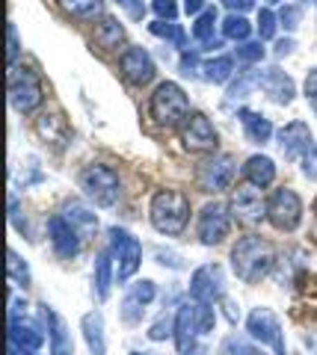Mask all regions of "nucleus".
<instances>
[{
  "instance_id": "nucleus-11",
  "label": "nucleus",
  "mask_w": 317,
  "mask_h": 355,
  "mask_svg": "<svg viewBox=\"0 0 317 355\" xmlns=\"http://www.w3.org/2000/svg\"><path fill=\"white\" fill-rule=\"evenodd\" d=\"M228 210H232V216L240 222V225H258L261 219H267V202L264 196L258 193V187H237V193L232 196V202H228Z\"/></svg>"
},
{
  "instance_id": "nucleus-6",
  "label": "nucleus",
  "mask_w": 317,
  "mask_h": 355,
  "mask_svg": "<svg viewBox=\"0 0 317 355\" xmlns=\"http://www.w3.org/2000/svg\"><path fill=\"white\" fill-rule=\"evenodd\" d=\"M246 331L249 338L258 340L261 347H270L276 355H288L285 349V331H282L279 317L270 308H252L246 317Z\"/></svg>"
},
{
  "instance_id": "nucleus-34",
  "label": "nucleus",
  "mask_w": 317,
  "mask_h": 355,
  "mask_svg": "<svg viewBox=\"0 0 317 355\" xmlns=\"http://www.w3.org/2000/svg\"><path fill=\"white\" fill-rule=\"evenodd\" d=\"M9 279H12L15 284L21 287H27L30 284V270H27V263L21 261V254L9 249Z\"/></svg>"
},
{
  "instance_id": "nucleus-15",
  "label": "nucleus",
  "mask_w": 317,
  "mask_h": 355,
  "mask_svg": "<svg viewBox=\"0 0 317 355\" xmlns=\"http://www.w3.org/2000/svg\"><path fill=\"white\" fill-rule=\"evenodd\" d=\"M119 69H122L125 80L134 83V86H146L155 80V60L146 48H128L119 60Z\"/></svg>"
},
{
  "instance_id": "nucleus-27",
  "label": "nucleus",
  "mask_w": 317,
  "mask_h": 355,
  "mask_svg": "<svg viewBox=\"0 0 317 355\" xmlns=\"http://www.w3.org/2000/svg\"><path fill=\"white\" fill-rule=\"evenodd\" d=\"M95 42L101 44L104 51H116L119 44L125 42V27L119 24L116 18H104L101 24H98V30H95Z\"/></svg>"
},
{
  "instance_id": "nucleus-10",
  "label": "nucleus",
  "mask_w": 317,
  "mask_h": 355,
  "mask_svg": "<svg viewBox=\"0 0 317 355\" xmlns=\"http://www.w3.org/2000/svg\"><path fill=\"white\" fill-rule=\"evenodd\" d=\"M237 172V163L232 154H214L207 163L199 166V175H196V184H199L202 193H223L232 187Z\"/></svg>"
},
{
  "instance_id": "nucleus-39",
  "label": "nucleus",
  "mask_w": 317,
  "mask_h": 355,
  "mask_svg": "<svg viewBox=\"0 0 317 355\" xmlns=\"http://www.w3.org/2000/svg\"><path fill=\"white\" fill-rule=\"evenodd\" d=\"M279 21H282V27H285L288 33H293L300 27V21H302V12H300V6H285L279 12Z\"/></svg>"
},
{
  "instance_id": "nucleus-3",
  "label": "nucleus",
  "mask_w": 317,
  "mask_h": 355,
  "mask_svg": "<svg viewBox=\"0 0 317 355\" xmlns=\"http://www.w3.org/2000/svg\"><path fill=\"white\" fill-rule=\"evenodd\" d=\"M148 110H151V119H155L160 128H178L181 121L190 119V98L178 83L163 80L155 89V95H151Z\"/></svg>"
},
{
  "instance_id": "nucleus-50",
  "label": "nucleus",
  "mask_w": 317,
  "mask_h": 355,
  "mask_svg": "<svg viewBox=\"0 0 317 355\" xmlns=\"http://www.w3.org/2000/svg\"><path fill=\"white\" fill-rule=\"evenodd\" d=\"M9 355H39V352H30V349H18V347H12V343H9Z\"/></svg>"
},
{
  "instance_id": "nucleus-19",
  "label": "nucleus",
  "mask_w": 317,
  "mask_h": 355,
  "mask_svg": "<svg viewBox=\"0 0 317 355\" xmlns=\"http://www.w3.org/2000/svg\"><path fill=\"white\" fill-rule=\"evenodd\" d=\"M258 86L267 92L270 101H276L282 107L291 104L293 95H297V86H293V80L282 69H276V65H273V69H264L258 74Z\"/></svg>"
},
{
  "instance_id": "nucleus-7",
  "label": "nucleus",
  "mask_w": 317,
  "mask_h": 355,
  "mask_svg": "<svg viewBox=\"0 0 317 355\" xmlns=\"http://www.w3.org/2000/svg\"><path fill=\"white\" fill-rule=\"evenodd\" d=\"M267 219L279 231H297L302 222V198L291 187H282L267 198Z\"/></svg>"
},
{
  "instance_id": "nucleus-38",
  "label": "nucleus",
  "mask_w": 317,
  "mask_h": 355,
  "mask_svg": "<svg viewBox=\"0 0 317 355\" xmlns=\"http://www.w3.org/2000/svg\"><path fill=\"white\" fill-rule=\"evenodd\" d=\"M276 21H279V18L273 15L270 9H261V12H258V36L264 39V42L276 36Z\"/></svg>"
},
{
  "instance_id": "nucleus-43",
  "label": "nucleus",
  "mask_w": 317,
  "mask_h": 355,
  "mask_svg": "<svg viewBox=\"0 0 317 355\" xmlns=\"http://www.w3.org/2000/svg\"><path fill=\"white\" fill-rule=\"evenodd\" d=\"M302 175L311 178V181L317 178V142H314L309 151H305V157H302Z\"/></svg>"
},
{
  "instance_id": "nucleus-32",
  "label": "nucleus",
  "mask_w": 317,
  "mask_h": 355,
  "mask_svg": "<svg viewBox=\"0 0 317 355\" xmlns=\"http://www.w3.org/2000/svg\"><path fill=\"white\" fill-rule=\"evenodd\" d=\"M148 30L155 33V36H160V39L175 42L178 48H184V44H187V39H184L181 27H178V24H172V21H155V24H148Z\"/></svg>"
},
{
  "instance_id": "nucleus-23",
  "label": "nucleus",
  "mask_w": 317,
  "mask_h": 355,
  "mask_svg": "<svg viewBox=\"0 0 317 355\" xmlns=\"http://www.w3.org/2000/svg\"><path fill=\"white\" fill-rule=\"evenodd\" d=\"M237 119H240V125H243V133H246L249 142H255V146H264V142H270L273 125H270L267 116L252 113V110H240Z\"/></svg>"
},
{
  "instance_id": "nucleus-45",
  "label": "nucleus",
  "mask_w": 317,
  "mask_h": 355,
  "mask_svg": "<svg viewBox=\"0 0 317 355\" xmlns=\"http://www.w3.org/2000/svg\"><path fill=\"white\" fill-rule=\"evenodd\" d=\"M223 3L232 9V12H237V15H243V12H249V9L255 6V0H223Z\"/></svg>"
},
{
  "instance_id": "nucleus-44",
  "label": "nucleus",
  "mask_w": 317,
  "mask_h": 355,
  "mask_svg": "<svg viewBox=\"0 0 317 355\" xmlns=\"http://www.w3.org/2000/svg\"><path fill=\"white\" fill-rule=\"evenodd\" d=\"M305 98H309L311 110L317 113V69H311L309 77H305Z\"/></svg>"
},
{
  "instance_id": "nucleus-48",
  "label": "nucleus",
  "mask_w": 317,
  "mask_h": 355,
  "mask_svg": "<svg viewBox=\"0 0 317 355\" xmlns=\"http://www.w3.org/2000/svg\"><path fill=\"white\" fill-rule=\"evenodd\" d=\"M196 62H199V57H196V53H184V57H181V71L190 74V71L196 69Z\"/></svg>"
},
{
  "instance_id": "nucleus-28",
  "label": "nucleus",
  "mask_w": 317,
  "mask_h": 355,
  "mask_svg": "<svg viewBox=\"0 0 317 355\" xmlns=\"http://www.w3.org/2000/svg\"><path fill=\"white\" fill-rule=\"evenodd\" d=\"M36 130H39V137L42 139H51V142H57V146H62V139L69 137V128H65V121L62 116H39L36 121Z\"/></svg>"
},
{
  "instance_id": "nucleus-33",
  "label": "nucleus",
  "mask_w": 317,
  "mask_h": 355,
  "mask_svg": "<svg viewBox=\"0 0 317 355\" xmlns=\"http://www.w3.org/2000/svg\"><path fill=\"white\" fill-rule=\"evenodd\" d=\"M220 355H261V352H258L246 338L228 335V338L223 340V347H220Z\"/></svg>"
},
{
  "instance_id": "nucleus-42",
  "label": "nucleus",
  "mask_w": 317,
  "mask_h": 355,
  "mask_svg": "<svg viewBox=\"0 0 317 355\" xmlns=\"http://www.w3.org/2000/svg\"><path fill=\"white\" fill-rule=\"evenodd\" d=\"M6 39H9L6 60H9V65H12V69H15V60H18V53H21V44H18V30H15L12 21H9V24H6Z\"/></svg>"
},
{
  "instance_id": "nucleus-5",
  "label": "nucleus",
  "mask_w": 317,
  "mask_h": 355,
  "mask_svg": "<svg viewBox=\"0 0 317 355\" xmlns=\"http://www.w3.org/2000/svg\"><path fill=\"white\" fill-rule=\"evenodd\" d=\"M42 101H45V89H42L39 77L30 69H12V74H9V104L15 113H33L42 107Z\"/></svg>"
},
{
  "instance_id": "nucleus-9",
  "label": "nucleus",
  "mask_w": 317,
  "mask_h": 355,
  "mask_svg": "<svg viewBox=\"0 0 317 355\" xmlns=\"http://www.w3.org/2000/svg\"><path fill=\"white\" fill-rule=\"evenodd\" d=\"M232 231V210L220 202H211L202 207L199 222H196V234L205 246H220V243L228 237Z\"/></svg>"
},
{
  "instance_id": "nucleus-37",
  "label": "nucleus",
  "mask_w": 317,
  "mask_h": 355,
  "mask_svg": "<svg viewBox=\"0 0 317 355\" xmlns=\"http://www.w3.org/2000/svg\"><path fill=\"white\" fill-rule=\"evenodd\" d=\"M130 296L137 299V302H143V305H151V299L157 296V287H155V282H148V279H143V282H137V284H130V291H128Z\"/></svg>"
},
{
  "instance_id": "nucleus-47",
  "label": "nucleus",
  "mask_w": 317,
  "mask_h": 355,
  "mask_svg": "<svg viewBox=\"0 0 317 355\" xmlns=\"http://www.w3.org/2000/svg\"><path fill=\"white\" fill-rule=\"evenodd\" d=\"M128 12H130V18H143V6H139V0H119Z\"/></svg>"
},
{
  "instance_id": "nucleus-14",
  "label": "nucleus",
  "mask_w": 317,
  "mask_h": 355,
  "mask_svg": "<svg viewBox=\"0 0 317 355\" xmlns=\"http://www.w3.org/2000/svg\"><path fill=\"white\" fill-rule=\"evenodd\" d=\"M184 148L187 151H214L216 148V130H214V121L207 119L205 113H190V119L184 121Z\"/></svg>"
},
{
  "instance_id": "nucleus-13",
  "label": "nucleus",
  "mask_w": 317,
  "mask_h": 355,
  "mask_svg": "<svg viewBox=\"0 0 317 355\" xmlns=\"http://www.w3.org/2000/svg\"><path fill=\"white\" fill-rule=\"evenodd\" d=\"M175 347H178L181 355H207V349L199 343L202 331L196 326L193 317V302H184L178 311H175Z\"/></svg>"
},
{
  "instance_id": "nucleus-18",
  "label": "nucleus",
  "mask_w": 317,
  "mask_h": 355,
  "mask_svg": "<svg viewBox=\"0 0 317 355\" xmlns=\"http://www.w3.org/2000/svg\"><path fill=\"white\" fill-rule=\"evenodd\" d=\"M9 343L18 349L39 352L42 343H45V331H42L39 323H33L27 314H15V317H9Z\"/></svg>"
},
{
  "instance_id": "nucleus-53",
  "label": "nucleus",
  "mask_w": 317,
  "mask_h": 355,
  "mask_svg": "<svg viewBox=\"0 0 317 355\" xmlns=\"http://www.w3.org/2000/svg\"><path fill=\"white\" fill-rule=\"evenodd\" d=\"M314 6H317V0H314Z\"/></svg>"
},
{
  "instance_id": "nucleus-12",
  "label": "nucleus",
  "mask_w": 317,
  "mask_h": 355,
  "mask_svg": "<svg viewBox=\"0 0 317 355\" xmlns=\"http://www.w3.org/2000/svg\"><path fill=\"white\" fill-rule=\"evenodd\" d=\"M110 252L119 258V282H128L143 263V246L122 228H110Z\"/></svg>"
},
{
  "instance_id": "nucleus-2",
  "label": "nucleus",
  "mask_w": 317,
  "mask_h": 355,
  "mask_svg": "<svg viewBox=\"0 0 317 355\" xmlns=\"http://www.w3.org/2000/svg\"><path fill=\"white\" fill-rule=\"evenodd\" d=\"M148 219L160 234L178 237L190 222V198L178 190H160V193H155V198H151Z\"/></svg>"
},
{
  "instance_id": "nucleus-24",
  "label": "nucleus",
  "mask_w": 317,
  "mask_h": 355,
  "mask_svg": "<svg viewBox=\"0 0 317 355\" xmlns=\"http://www.w3.org/2000/svg\"><path fill=\"white\" fill-rule=\"evenodd\" d=\"M80 329H83L86 343H89V352L92 355H104L107 343H104V317H101V311H89V314L80 320Z\"/></svg>"
},
{
  "instance_id": "nucleus-30",
  "label": "nucleus",
  "mask_w": 317,
  "mask_h": 355,
  "mask_svg": "<svg viewBox=\"0 0 317 355\" xmlns=\"http://www.w3.org/2000/svg\"><path fill=\"white\" fill-rule=\"evenodd\" d=\"M249 33H252V27H249V21H246L243 15L232 12V15L223 21V36H225V39H232V42H240V44H243V42L249 39Z\"/></svg>"
},
{
  "instance_id": "nucleus-22",
  "label": "nucleus",
  "mask_w": 317,
  "mask_h": 355,
  "mask_svg": "<svg viewBox=\"0 0 317 355\" xmlns=\"http://www.w3.org/2000/svg\"><path fill=\"white\" fill-rule=\"evenodd\" d=\"M243 178L252 187H258V190H264V187H270L276 181V163L270 157H264V154H252L243 166Z\"/></svg>"
},
{
  "instance_id": "nucleus-36",
  "label": "nucleus",
  "mask_w": 317,
  "mask_h": 355,
  "mask_svg": "<svg viewBox=\"0 0 317 355\" xmlns=\"http://www.w3.org/2000/svg\"><path fill=\"white\" fill-rule=\"evenodd\" d=\"M237 60L246 62V65H255L264 60V48H261V42H243L237 48Z\"/></svg>"
},
{
  "instance_id": "nucleus-25",
  "label": "nucleus",
  "mask_w": 317,
  "mask_h": 355,
  "mask_svg": "<svg viewBox=\"0 0 317 355\" xmlns=\"http://www.w3.org/2000/svg\"><path fill=\"white\" fill-rule=\"evenodd\" d=\"M92 282H95L98 299H107V296H110V284H113V252H110V249H104V252L95 258V275H92Z\"/></svg>"
},
{
  "instance_id": "nucleus-1",
  "label": "nucleus",
  "mask_w": 317,
  "mask_h": 355,
  "mask_svg": "<svg viewBox=\"0 0 317 355\" xmlns=\"http://www.w3.org/2000/svg\"><path fill=\"white\" fill-rule=\"evenodd\" d=\"M273 266H276V249H273L270 240L258 234L237 240V246L232 249V270L246 284L261 282L264 275H270Z\"/></svg>"
},
{
  "instance_id": "nucleus-35",
  "label": "nucleus",
  "mask_w": 317,
  "mask_h": 355,
  "mask_svg": "<svg viewBox=\"0 0 317 355\" xmlns=\"http://www.w3.org/2000/svg\"><path fill=\"white\" fill-rule=\"evenodd\" d=\"M258 86V74H240V80H234L232 86H228V98H246L252 89Z\"/></svg>"
},
{
  "instance_id": "nucleus-52",
  "label": "nucleus",
  "mask_w": 317,
  "mask_h": 355,
  "mask_svg": "<svg viewBox=\"0 0 317 355\" xmlns=\"http://www.w3.org/2000/svg\"><path fill=\"white\" fill-rule=\"evenodd\" d=\"M130 355H148V352H130Z\"/></svg>"
},
{
  "instance_id": "nucleus-31",
  "label": "nucleus",
  "mask_w": 317,
  "mask_h": 355,
  "mask_svg": "<svg viewBox=\"0 0 317 355\" xmlns=\"http://www.w3.org/2000/svg\"><path fill=\"white\" fill-rule=\"evenodd\" d=\"M214 27H216V9L214 6H207L205 12L196 18V24H193V36L205 42V44H211L214 42ZM216 44V42H214Z\"/></svg>"
},
{
  "instance_id": "nucleus-16",
  "label": "nucleus",
  "mask_w": 317,
  "mask_h": 355,
  "mask_svg": "<svg viewBox=\"0 0 317 355\" xmlns=\"http://www.w3.org/2000/svg\"><path fill=\"white\" fill-rule=\"evenodd\" d=\"M279 148L285 154V160H302L305 151L314 146V137H311V128L305 121H291L279 133Z\"/></svg>"
},
{
  "instance_id": "nucleus-4",
  "label": "nucleus",
  "mask_w": 317,
  "mask_h": 355,
  "mask_svg": "<svg viewBox=\"0 0 317 355\" xmlns=\"http://www.w3.org/2000/svg\"><path fill=\"white\" fill-rule=\"evenodd\" d=\"M80 190L86 193V198H92L98 207H113L119 198H122V181L110 166L101 163H89L83 166L80 172Z\"/></svg>"
},
{
  "instance_id": "nucleus-20",
  "label": "nucleus",
  "mask_w": 317,
  "mask_h": 355,
  "mask_svg": "<svg viewBox=\"0 0 317 355\" xmlns=\"http://www.w3.org/2000/svg\"><path fill=\"white\" fill-rule=\"evenodd\" d=\"M42 317L48 323V340H51V352L53 355H74V347H71V335L65 323L57 317V311H51L48 305H42Z\"/></svg>"
},
{
  "instance_id": "nucleus-41",
  "label": "nucleus",
  "mask_w": 317,
  "mask_h": 355,
  "mask_svg": "<svg viewBox=\"0 0 317 355\" xmlns=\"http://www.w3.org/2000/svg\"><path fill=\"white\" fill-rule=\"evenodd\" d=\"M169 335H175V320H169V317H160L157 323L151 326V331H148L151 340H163V338H169Z\"/></svg>"
},
{
  "instance_id": "nucleus-21",
  "label": "nucleus",
  "mask_w": 317,
  "mask_h": 355,
  "mask_svg": "<svg viewBox=\"0 0 317 355\" xmlns=\"http://www.w3.org/2000/svg\"><path fill=\"white\" fill-rule=\"evenodd\" d=\"M69 225L78 231L80 237H92L95 231H98V216L92 214L89 207H86L83 202H65L62 205V214H60Z\"/></svg>"
},
{
  "instance_id": "nucleus-8",
  "label": "nucleus",
  "mask_w": 317,
  "mask_h": 355,
  "mask_svg": "<svg viewBox=\"0 0 317 355\" xmlns=\"http://www.w3.org/2000/svg\"><path fill=\"white\" fill-rule=\"evenodd\" d=\"M225 296V272L220 263H205L190 275V299L214 305Z\"/></svg>"
},
{
  "instance_id": "nucleus-40",
  "label": "nucleus",
  "mask_w": 317,
  "mask_h": 355,
  "mask_svg": "<svg viewBox=\"0 0 317 355\" xmlns=\"http://www.w3.org/2000/svg\"><path fill=\"white\" fill-rule=\"evenodd\" d=\"M151 9H155V15L163 21H175V15H178V3L175 0H151Z\"/></svg>"
},
{
  "instance_id": "nucleus-17",
  "label": "nucleus",
  "mask_w": 317,
  "mask_h": 355,
  "mask_svg": "<svg viewBox=\"0 0 317 355\" xmlns=\"http://www.w3.org/2000/svg\"><path fill=\"white\" fill-rule=\"evenodd\" d=\"M48 237H51L53 252H57L62 261L78 258V252H80V240H83V237H80L78 231H74V228H71L69 222H65L60 214L48 219Z\"/></svg>"
},
{
  "instance_id": "nucleus-29",
  "label": "nucleus",
  "mask_w": 317,
  "mask_h": 355,
  "mask_svg": "<svg viewBox=\"0 0 317 355\" xmlns=\"http://www.w3.org/2000/svg\"><path fill=\"white\" fill-rule=\"evenodd\" d=\"M205 77L211 83H228L234 77V60L232 57H216L205 62Z\"/></svg>"
},
{
  "instance_id": "nucleus-49",
  "label": "nucleus",
  "mask_w": 317,
  "mask_h": 355,
  "mask_svg": "<svg viewBox=\"0 0 317 355\" xmlns=\"http://www.w3.org/2000/svg\"><path fill=\"white\" fill-rule=\"evenodd\" d=\"M293 51V39H282L276 44V57H288V53Z\"/></svg>"
},
{
  "instance_id": "nucleus-26",
  "label": "nucleus",
  "mask_w": 317,
  "mask_h": 355,
  "mask_svg": "<svg viewBox=\"0 0 317 355\" xmlns=\"http://www.w3.org/2000/svg\"><path fill=\"white\" fill-rule=\"evenodd\" d=\"M57 3L71 18H80V21H95L104 15V0H57Z\"/></svg>"
},
{
  "instance_id": "nucleus-46",
  "label": "nucleus",
  "mask_w": 317,
  "mask_h": 355,
  "mask_svg": "<svg viewBox=\"0 0 317 355\" xmlns=\"http://www.w3.org/2000/svg\"><path fill=\"white\" fill-rule=\"evenodd\" d=\"M184 12L187 15H202L205 12V0H184Z\"/></svg>"
},
{
  "instance_id": "nucleus-51",
  "label": "nucleus",
  "mask_w": 317,
  "mask_h": 355,
  "mask_svg": "<svg viewBox=\"0 0 317 355\" xmlns=\"http://www.w3.org/2000/svg\"><path fill=\"white\" fill-rule=\"evenodd\" d=\"M267 3H282V0H267Z\"/></svg>"
}]
</instances>
